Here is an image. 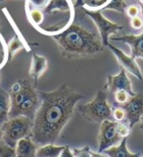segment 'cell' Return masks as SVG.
I'll list each match as a JSON object with an SVG mask.
<instances>
[{
  "label": "cell",
  "instance_id": "24",
  "mask_svg": "<svg viewBox=\"0 0 143 157\" xmlns=\"http://www.w3.org/2000/svg\"><path fill=\"white\" fill-rule=\"evenodd\" d=\"M125 14L129 16L130 19L138 17L140 15V6L139 5L135 4H129L128 5V7L125 9Z\"/></svg>",
  "mask_w": 143,
  "mask_h": 157
},
{
  "label": "cell",
  "instance_id": "17",
  "mask_svg": "<svg viewBox=\"0 0 143 157\" xmlns=\"http://www.w3.org/2000/svg\"><path fill=\"white\" fill-rule=\"evenodd\" d=\"M25 47H26L25 42L22 40L20 36L16 34L7 45V49H6L7 62H12L16 54Z\"/></svg>",
  "mask_w": 143,
  "mask_h": 157
},
{
  "label": "cell",
  "instance_id": "29",
  "mask_svg": "<svg viewBox=\"0 0 143 157\" xmlns=\"http://www.w3.org/2000/svg\"><path fill=\"white\" fill-rule=\"evenodd\" d=\"M91 157H106V156H104L100 152H92L91 151Z\"/></svg>",
  "mask_w": 143,
  "mask_h": 157
},
{
  "label": "cell",
  "instance_id": "35",
  "mask_svg": "<svg viewBox=\"0 0 143 157\" xmlns=\"http://www.w3.org/2000/svg\"><path fill=\"white\" fill-rule=\"evenodd\" d=\"M75 1H76V0H72V2H73V3H75Z\"/></svg>",
  "mask_w": 143,
  "mask_h": 157
},
{
  "label": "cell",
  "instance_id": "19",
  "mask_svg": "<svg viewBox=\"0 0 143 157\" xmlns=\"http://www.w3.org/2000/svg\"><path fill=\"white\" fill-rule=\"evenodd\" d=\"M111 0H84V8L89 10L103 9Z\"/></svg>",
  "mask_w": 143,
  "mask_h": 157
},
{
  "label": "cell",
  "instance_id": "15",
  "mask_svg": "<svg viewBox=\"0 0 143 157\" xmlns=\"http://www.w3.org/2000/svg\"><path fill=\"white\" fill-rule=\"evenodd\" d=\"M103 153L107 154L109 157H140V153H131L126 147V138H124L118 145H115L106 149Z\"/></svg>",
  "mask_w": 143,
  "mask_h": 157
},
{
  "label": "cell",
  "instance_id": "27",
  "mask_svg": "<svg viewBox=\"0 0 143 157\" xmlns=\"http://www.w3.org/2000/svg\"><path fill=\"white\" fill-rule=\"evenodd\" d=\"M130 25L134 29H140L143 28V19L141 17H135L133 18L130 21Z\"/></svg>",
  "mask_w": 143,
  "mask_h": 157
},
{
  "label": "cell",
  "instance_id": "37",
  "mask_svg": "<svg viewBox=\"0 0 143 157\" xmlns=\"http://www.w3.org/2000/svg\"><path fill=\"white\" fill-rule=\"evenodd\" d=\"M0 79H1V74H0Z\"/></svg>",
  "mask_w": 143,
  "mask_h": 157
},
{
  "label": "cell",
  "instance_id": "21",
  "mask_svg": "<svg viewBox=\"0 0 143 157\" xmlns=\"http://www.w3.org/2000/svg\"><path fill=\"white\" fill-rule=\"evenodd\" d=\"M0 157H17L16 148L10 147L3 140H0Z\"/></svg>",
  "mask_w": 143,
  "mask_h": 157
},
{
  "label": "cell",
  "instance_id": "10",
  "mask_svg": "<svg viewBox=\"0 0 143 157\" xmlns=\"http://www.w3.org/2000/svg\"><path fill=\"white\" fill-rule=\"evenodd\" d=\"M104 90L108 91L109 93L114 94L118 91H125L130 97L135 96V92H133L131 87V82L126 74V70L125 68L121 69V72L118 75H108L107 83L104 87Z\"/></svg>",
  "mask_w": 143,
  "mask_h": 157
},
{
  "label": "cell",
  "instance_id": "36",
  "mask_svg": "<svg viewBox=\"0 0 143 157\" xmlns=\"http://www.w3.org/2000/svg\"><path fill=\"white\" fill-rule=\"evenodd\" d=\"M2 67H3L2 64H0V68H2Z\"/></svg>",
  "mask_w": 143,
  "mask_h": 157
},
{
  "label": "cell",
  "instance_id": "12",
  "mask_svg": "<svg viewBox=\"0 0 143 157\" xmlns=\"http://www.w3.org/2000/svg\"><path fill=\"white\" fill-rule=\"evenodd\" d=\"M111 39L115 41H122L129 44L131 48V58L143 59V32L139 35L125 34L123 36H113Z\"/></svg>",
  "mask_w": 143,
  "mask_h": 157
},
{
  "label": "cell",
  "instance_id": "30",
  "mask_svg": "<svg viewBox=\"0 0 143 157\" xmlns=\"http://www.w3.org/2000/svg\"><path fill=\"white\" fill-rule=\"evenodd\" d=\"M124 1L128 5H129V4H135L137 2V0H124Z\"/></svg>",
  "mask_w": 143,
  "mask_h": 157
},
{
  "label": "cell",
  "instance_id": "5",
  "mask_svg": "<svg viewBox=\"0 0 143 157\" xmlns=\"http://www.w3.org/2000/svg\"><path fill=\"white\" fill-rule=\"evenodd\" d=\"M78 109L81 116L87 122L102 123L105 120H114L112 106L107 101L105 91H99L96 97L90 102L79 105Z\"/></svg>",
  "mask_w": 143,
  "mask_h": 157
},
{
  "label": "cell",
  "instance_id": "33",
  "mask_svg": "<svg viewBox=\"0 0 143 157\" xmlns=\"http://www.w3.org/2000/svg\"><path fill=\"white\" fill-rule=\"evenodd\" d=\"M2 129H1V127H0V140H2Z\"/></svg>",
  "mask_w": 143,
  "mask_h": 157
},
{
  "label": "cell",
  "instance_id": "32",
  "mask_svg": "<svg viewBox=\"0 0 143 157\" xmlns=\"http://www.w3.org/2000/svg\"><path fill=\"white\" fill-rule=\"evenodd\" d=\"M140 14H141L142 19H143V5H140Z\"/></svg>",
  "mask_w": 143,
  "mask_h": 157
},
{
  "label": "cell",
  "instance_id": "38",
  "mask_svg": "<svg viewBox=\"0 0 143 157\" xmlns=\"http://www.w3.org/2000/svg\"><path fill=\"white\" fill-rule=\"evenodd\" d=\"M0 1H2V0H0Z\"/></svg>",
  "mask_w": 143,
  "mask_h": 157
},
{
  "label": "cell",
  "instance_id": "6",
  "mask_svg": "<svg viewBox=\"0 0 143 157\" xmlns=\"http://www.w3.org/2000/svg\"><path fill=\"white\" fill-rule=\"evenodd\" d=\"M34 126V120L26 116L9 118V120L1 127L2 140L10 147H16L20 140L30 137Z\"/></svg>",
  "mask_w": 143,
  "mask_h": 157
},
{
  "label": "cell",
  "instance_id": "18",
  "mask_svg": "<svg viewBox=\"0 0 143 157\" xmlns=\"http://www.w3.org/2000/svg\"><path fill=\"white\" fill-rule=\"evenodd\" d=\"M65 147H59V145L45 144L39 147L36 150V157H59L62 150Z\"/></svg>",
  "mask_w": 143,
  "mask_h": 157
},
{
  "label": "cell",
  "instance_id": "26",
  "mask_svg": "<svg viewBox=\"0 0 143 157\" xmlns=\"http://www.w3.org/2000/svg\"><path fill=\"white\" fill-rule=\"evenodd\" d=\"M72 151H73L75 157H91L90 148L87 145L82 148H73Z\"/></svg>",
  "mask_w": 143,
  "mask_h": 157
},
{
  "label": "cell",
  "instance_id": "20",
  "mask_svg": "<svg viewBox=\"0 0 143 157\" xmlns=\"http://www.w3.org/2000/svg\"><path fill=\"white\" fill-rule=\"evenodd\" d=\"M126 7H128V4H126L124 0H111V1L103 8V10H115L121 13H125Z\"/></svg>",
  "mask_w": 143,
  "mask_h": 157
},
{
  "label": "cell",
  "instance_id": "7",
  "mask_svg": "<svg viewBox=\"0 0 143 157\" xmlns=\"http://www.w3.org/2000/svg\"><path fill=\"white\" fill-rule=\"evenodd\" d=\"M84 8V7H82ZM84 12L87 16L92 19V21H94V24L97 26V29L99 31V33L101 35L102 42L104 46L109 45V38L112 34H117L120 31L123 30V26L121 25L112 23L111 21L107 20L103 16L100 10H89L84 8Z\"/></svg>",
  "mask_w": 143,
  "mask_h": 157
},
{
  "label": "cell",
  "instance_id": "34",
  "mask_svg": "<svg viewBox=\"0 0 143 157\" xmlns=\"http://www.w3.org/2000/svg\"><path fill=\"white\" fill-rule=\"evenodd\" d=\"M137 1H138V3L140 5H143V0H137Z\"/></svg>",
  "mask_w": 143,
  "mask_h": 157
},
{
  "label": "cell",
  "instance_id": "2",
  "mask_svg": "<svg viewBox=\"0 0 143 157\" xmlns=\"http://www.w3.org/2000/svg\"><path fill=\"white\" fill-rule=\"evenodd\" d=\"M51 37L68 59L95 57L105 48L96 25L82 7L75 10L74 20L67 29Z\"/></svg>",
  "mask_w": 143,
  "mask_h": 157
},
{
  "label": "cell",
  "instance_id": "1",
  "mask_svg": "<svg viewBox=\"0 0 143 157\" xmlns=\"http://www.w3.org/2000/svg\"><path fill=\"white\" fill-rule=\"evenodd\" d=\"M40 105L34 119L30 138L37 147L54 144L73 116L76 104L84 98L67 84L52 92H38Z\"/></svg>",
  "mask_w": 143,
  "mask_h": 157
},
{
  "label": "cell",
  "instance_id": "28",
  "mask_svg": "<svg viewBox=\"0 0 143 157\" xmlns=\"http://www.w3.org/2000/svg\"><path fill=\"white\" fill-rule=\"evenodd\" d=\"M59 157H75V155L73 153V151L71 150L69 145H65V147L62 150V152H61V154H60Z\"/></svg>",
  "mask_w": 143,
  "mask_h": 157
},
{
  "label": "cell",
  "instance_id": "4",
  "mask_svg": "<svg viewBox=\"0 0 143 157\" xmlns=\"http://www.w3.org/2000/svg\"><path fill=\"white\" fill-rule=\"evenodd\" d=\"M11 108L9 118L26 116L34 120L40 105V97L31 80L22 78L15 82L9 90Z\"/></svg>",
  "mask_w": 143,
  "mask_h": 157
},
{
  "label": "cell",
  "instance_id": "31",
  "mask_svg": "<svg viewBox=\"0 0 143 157\" xmlns=\"http://www.w3.org/2000/svg\"><path fill=\"white\" fill-rule=\"evenodd\" d=\"M140 122H141L140 129H141V131H142V133H143V116H142V117H141V119H140Z\"/></svg>",
  "mask_w": 143,
  "mask_h": 157
},
{
  "label": "cell",
  "instance_id": "9",
  "mask_svg": "<svg viewBox=\"0 0 143 157\" xmlns=\"http://www.w3.org/2000/svg\"><path fill=\"white\" fill-rule=\"evenodd\" d=\"M120 106H122L125 110V122L130 128H133L137 122L140 121L143 116V94H135V96L130 97V99L125 105Z\"/></svg>",
  "mask_w": 143,
  "mask_h": 157
},
{
  "label": "cell",
  "instance_id": "14",
  "mask_svg": "<svg viewBox=\"0 0 143 157\" xmlns=\"http://www.w3.org/2000/svg\"><path fill=\"white\" fill-rule=\"evenodd\" d=\"M15 148L17 157H36L37 145L30 137L20 140Z\"/></svg>",
  "mask_w": 143,
  "mask_h": 157
},
{
  "label": "cell",
  "instance_id": "3",
  "mask_svg": "<svg viewBox=\"0 0 143 157\" xmlns=\"http://www.w3.org/2000/svg\"><path fill=\"white\" fill-rule=\"evenodd\" d=\"M72 0H26L27 19L43 34L53 36L65 30L75 17Z\"/></svg>",
  "mask_w": 143,
  "mask_h": 157
},
{
  "label": "cell",
  "instance_id": "13",
  "mask_svg": "<svg viewBox=\"0 0 143 157\" xmlns=\"http://www.w3.org/2000/svg\"><path fill=\"white\" fill-rule=\"evenodd\" d=\"M47 67H48V63H47V59L44 57L38 56L35 53L32 54L31 66L30 69V76L34 80L35 87L37 86L38 79H39L41 75L44 73Z\"/></svg>",
  "mask_w": 143,
  "mask_h": 157
},
{
  "label": "cell",
  "instance_id": "25",
  "mask_svg": "<svg viewBox=\"0 0 143 157\" xmlns=\"http://www.w3.org/2000/svg\"><path fill=\"white\" fill-rule=\"evenodd\" d=\"M130 130H131V128L129 127V125L125 121L118 122V131H119L120 136L123 139L128 138V136L130 133Z\"/></svg>",
  "mask_w": 143,
  "mask_h": 157
},
{
  "label": "cell",
  "instance_id": "16",
  "mask_svg": "<svg viewBox=\"0 0 143 157\" xmlns=\"http://www.w3.org/2000/svg\"><path fill=\"white\" fill-rule=\"evenodd\" d=\"M11 108L10 95L0 88V127H2L9 120V113Z\"/></svg>",
  "mask_w": 143,
  "mask_h": 157
},
{
  "label": "cell",
  "instance_id": "22",
  "mask_svg": "<svg viewBox=\"0 0 143 157\" xmlns=\"http://www.w3.org/2000/svg\"><path fill=\"white\" fill-rule=\"evenodd\" d=\"M112 113H113V118H114L115 121H117V122L125 121L126 113H125V110L124 109L122 106L113 105V106H112Z\"/></svg>",
  "mask_w": 143,
  "mask_h": 157
},
{
  "label": "cell",
  "instance_id": "8",
  "mask_svg": "<svg viewBox=\"0 0 143 157\" xmlns=\"http://www.w3.org/2000/svg\"><path fill=\"white\" fill-rule=\"evenodd\" d=\"M123 138L118 131V122L115 120H105L101 123L98 135V152H104L106 149L118 145Z\"/></svg>",
  "mask_w": 143,
  "mask_h": 157
},
{
  "label": "cell",
  "instance_id": "23",
  "mask_svg": "<svg viewBox=\"0 0 143 157\" xmlns=\"http://www.w3.org/2000/svg\"><path fill=\"white\" fill-rule=\"evenodd\" d=\"M130 99V96L125 91H118L114 93V101L115 105H123Z\"/></svg>",
  "mask_w": 143,
  "mask_h": 157
},
{
  "label": "cell",
  "instance_id": "11",
  "mask_svg": "<svg viewBox=\"0 0 143 157\" xmlns=\"http://www.w3.org/2000/svg\"><path fill=\"white\" fill-rule=\"evenodd\" d=\"M107 47H109V49L113 52V54L115 56H116L118 62L121 64L122 68H125L126 71H129L131 74H133L134 76L138 78L140 81H143L142 72H141L139 67L137 66V63L135 62V59L131 58L130 56L125 55L122 50H120L119 48L115 47L114 45H111L110 43Z\"/></svg>",
  "mask_w": 143,
  "mask_h": 157
}]
</instances>
